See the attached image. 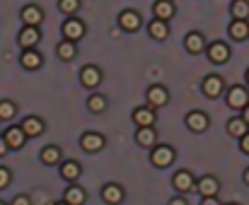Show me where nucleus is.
Listing matches in <instances>:
<instances>
[{
    "label": "nucleus",
    "instance_id": "13",
    "mask_svg": "<svg viewBox=\"0 0 249 205\" xmlns=\"http://www.w3.org/2000/svg\"><path fill=\"white\" fill-rule=\"evenodd\" d=\"M184 46H186L189 53H201V51L206 48V39H203V34H198V32H189L186 39H184Z\"/></svg>",
    "mask_w": 249,
    "mask_h": 205
},
{
    "label": "nucleus",
    "instance_id": "1",
    "mask_svg": "<svg viewBox=\"0 0 249 205\" xmlns=\"http://www.w3.org/2000/svg\"><path fill=\"white\" fill-rule=\"evenodd\" d=\"M150 162H153V167H160V169H165V167H169V164L174 162V150H172L169 145L153 147V152H150Z\"/></svg>",
    "mask_w": 249,
    "mask_h": 205
},
{
    "label": "nucleus",
    "instance_id": "34",
    "mask_svg": "<svg viewBox=\"0 0 249 205\" xmlns=\"http://www.w3.org/2000/svg\"><path fill=\"white\" fill-rule=\"evenodd\" d=\"M32 203H34V205H51V203H49L46 191H34V193H32Z\"/></svg>",
    "mask_w": 249,
    "mask_h": 205
},
{
    "label": "nucleus",
    "instance_id": "12",
    "mask_svg": "<svg viewBox=\"0 0 249 205\" xmlns=\"http://www.w3.org/2000/svg\"><path fill=\"white\" fill-rule=\"evenodd\" d=\"M83 34H85V24L80 19H68V22L63 24V36H66V39L78 41V39H83Z\"/></svg>",
    "mask_w": 249,
    "mask_h": 205
},
{
    "label": "nucleus",
    "instance_id": "17",
    "mask_svg": "<svg viewBox=\"0 0 249 205\" xmlns=\"http://www.w3.org/2000/svg\"><path fill=\"white\" fill-rule=\"evenodd\" d=\"M39 44V29L36 27H24L19 32V46L22 48H34Z\"/></svg>",
    "mask_w": 249,
    "mask_h": 205
},
{
    "label": "nucleus",
    "instance_id": "37",
    "mask_svg": "<svg viewBox=\"0 0 249 205\" xmlns=\"http://www.w3.org/2000/svg\"><path fill=\"white\" fill-rule=\"evenodd\" d=\"M7 147H10V145H7V140H5V135H0V157H2V155L7 152Z\"/></svg>",
    "mask_w": 249,
    "mask_h": 205
},
{
    "label": "nucleus",
    "instance_id": "40",
    "mask_svg": "<svg viewBox=\"0 0 249 205\" xmlns=\"http://www.w3.org/2000/svg\"><path fill=\"white\" fill-rule=\"evenodd\" d=\"M169 205H189V203H186L184 198H172V201H169Z\"/></svg>",
    "mask_w": 249,
    "mask_h": 205
},
{
    "label": "nucleus",
    "instance_id": "8",
    "mask_svg": "<svg viewBox=\"0 0 249 205\" xmlns=\"http://www.w3.org/2000/svg\"><path fill=\"white\" fill-rule=\"evenodd\" d=\"M19 17H22L24 27H36V24L44 22V15H41V10H39L36 5H27V7H22Z\"/></svg>",
    "mask_w": 249,
    "mask_h": 205
},
{
    "label": "nucleus",
    "instance_id": "35",
    "mask_svg": "<svg viewBox=\"0 0 249 205\" xmlns=\"http://www.w3.org/2000/svg\"><path fill=\"white\" fill-rule=\"evenodd\" d=\"M10 181H12V174H10V169L0 167V191H2V189H7V186H10Z\"/></svg>",
    "mask_w": 249,
    "mask_h": 205
},
{
    "label": "nucleus",
    "instance_id": "9",
    "mask_svg": "<svg viewBox=\"0 0 249 205\" xmlns=\"http://www.w3.org/2000/svg\"><path fill=\"white\" fill-rule=\"evenodd\" d=\"M228 58H230V48L223 41H215V44L208 46V61L211 63H228Z\"/></svg>",
    "mask_w": 249,
    "mask_h": 205
},
{
    "label": "nucleus",
    "instance_id": "20",
    "mask_svg": "<svg viewBox=\"0 0 249 205\" xmlns=\"http://www.w3.org/2000/svg\"><path fill=\"white\" fill-rule=\"evenodd\" d=\"M153 12H155V19H165L167 22L174 15V2L172 0H158L153 5Z\"/></svg>",
    "mask_w": 249,
    "mask_h": 205
},
{
    "label": "nucleus",
    "instance_id": "24",
    "mask_svg": "<svg viewBox=\"0 0 249 205\" xmlns=\"http://www.w3.org/2000/svg\"><path fill=\"white\" fill-rule=\"evenodd\" d=\"M230 36H232L235 41H242V39H247V36H249L247 19H235V22L230 24Z\"/></svg>",
    "mask_w": 249,
    "mask_h": 205
},
{
    "label": "nucleus",
    "instance_id": "36",
    "mask_svg": "<svg viewBox=\"0 0 249 205\" xmlns=\"http://www.w3.org/2000/svg\"><path fill=\"white\" fill-rule=\"evenodd\" d=\"M12 205H34V203H32L29 196H17V198L12 201Z\"/></svg>",
    "mask_w": 249,
    "mask_h": 205
},
{
    "label": "nucleus",
    "instance_id": "45",
    "mask_svg": "<svg viewBox=\"0 0 249 205\" xmlns=\"http://www.w3.org/2000/svg\"><path fill=\"white\" fill-rule=\"evenodd\" d=\"M247 85H249V70H247Z\"/></svg>",
    "mask_w": 249,
    "mask_h": 205
},
{
    "label": "nucleus",
    "instance_id": "33",
    "mask_svg": "<svg viewBox=\"0 0 249 205\" xmlns=\"http://www.w3.org/2000/svg\"><path fill=\"white\" fill-rule=\"evenodd\" d=\"M15 111H17V109H15L12 102H7V99L0 102V121H12V118H15Z\"/></svg>",
    "mask_w": 249,
    "mask_h": 205
},
{
    "label": "nucleus",
    "instance_id": "47",
    "mask_svg": "<svg viewBox=\"0 0 249 205\" xmlns=\"http://www.w3.org/2000/svg\"><path fill=\"white\" fill-rule=\"evenodd\" d=\"M0 205H5V203H0Z\"/></svg>",
    "mask_w": 249,
    "mask_h": 205
},
{
    "label": "nucleus",
    "instance_id": "42",
    "mask_svg": "<svg viewBox=\"0 0 249 205\" xmlns=\"http://www.w3.org/2000/svg\"><path fill=\"white\" fill-rule=\"evenodd\" d=\"M242 118L249 123V106H245V109H242Z\"/></svg>",
    "mask_w": 249,
    "mask_h": 205
},
{
    "label": "nucleus",
    "instance_id": "31",
    "mask_svg": "<svg viewBox=\"0 0 249 205\" xmlns=\"http://www.w3.org/2000/svg\"><path fill=\"white\" fill-rule=\"evenodd\" d=\"M230 12H232L235 19H247L249 17V2L247 0H235V2L230 5Z\"/></svg>",
    "mask_w": 249,
    "mask_h": 205
},
{
    "label": "nucleus",
    "instance_id": "6",
    "mask_svg": "<svg viewBox=\"0 0 249 205\" xmlns=\"http://www.w3.org/2000/svg\"><path fill=\"white\" fill-rule=\"evenodd\" d=\"M172 186H174L179 193H186V191L196 189L194 174H191V172H177V174H174V179H172Z\"/></svg>",
    "mask_w": 249,
    "mask_h": 205
},
{
    "label": "nucleus",
    "instance_id": "25",
    "mask_svg": "<svg viewBox=\"0 0 249 205\" xmlns=\"http://www.w3.org/2000/svg\"><path fill=\"white\" fill-rule=\"evenodd\" d=\"M56 53H58V58H61V61H73V58H75V41L63 39V41L58 44Z\"/></svg>",
    "mask_w": 249,
    "mask_h": 205
},
{
    "label": "nucleus",
    "instance_id": "11",
    "mask_svg": "<svg viewBox=\"0 0 249 205\" xmlns=\"http://www.w3.org/2000/svg\"><path fill=\"white\" fill-rule=\"evenodd\" d=\"M148 102H150V106H165L167 102H169V92H167L162 85H153L150 90H148Z\"/></svg>",
    "mask_w": 249,
    "mask_h": 205
},
{
    "label": "nucleus",
    "instance_id": "28",
    "mask_svg": "<svg viewBox=\"0 0 249 205\" xmlns=\"http://www.w3.org/2000/svg\"><path fill=\"white\" fill-rule=\"evenodd\" d=\"M247 121L245 118H232V121H228V133L230 135H235V138H245L247 135Z\"/></svg>",
    "mask_w": 249,
    "mask_h": 205
},
{
    "label": "nucleus",
    "instance_id": "41",
    "mask_svg": "<svg viewBox=\"0 0 249 205\" xmlns=\"http://www.w3.org/2000/svg\"><path fill=\"white\" fill-rule=\"evenodd\" d=\"M109 34H111V39H119V36H121V29H119V27H114Z\"/></svg>",
    "mask_w": 249,
    "mask_h": 205
},
{
    "label": "nucleus",
    "instance_id": "22",
    "mask_svg": "<svg viewBox=\"0 0 249 205\" xmlns=\"http://www.w3.org/2000/svg\"><path fill=\"white\" fill-rule=\"evenodd\" d=\"M63 201L71 205H83L87 201V193H85L83 186H71L66 193H63Z\"/></svg>",
    "mask_w": 249,
    "mask_h": 205
},
{
    "label": "nucleus",
    "instance_id": "44",
    "mask_svg": "<svg viewBox=\"0 0 249 205\" xmlns=\"http://www.w3.org/2000/svg\"><path fill=\"white\" fill-rule=\"evenodd\" d=\"M53 205H71V203H66V201H63V203H53Z\"/></svg>",
    "mask_w": 249,
    "mask_h": 205
},
{
    "label": "nucleus",
    "instance_id": "21",
    "mask_svg": "<svg viewBox=\"0 0 249 205\" xmlns=\"http://www.w3.org/2000/svg\"><path fill=\"white\" fill-rule=\"evenodd\" d=\"M136 142H138L141 147H153V145H155V130H153V126H143V128H138V133H136Z\"/></svg>",
    "mask_w": 249,
    "mask_h": 205
},
{
    "label": "nucleus",
    "instance_id": "2",
    "mask_svg": "<svg viewBox=\"0 0 249 205\" xmlns=\"http://www.w3.org/2000/svg\"><path fill=\"white\" fill-rule=\"evenodd\" d=\"M141 24H143V19H141V15L133 12V10H124V12L119 15V27H121L124 32H138Z\"/></svg>",
    "mask_w": 249,
    "mask_h": 205
},
{
    "label": "nucleus",
    "instance_id": "26",
    "mask_svg": "<svg viewBox=\"0 0 249 205\" xmlns=\"http://www.w3.org/2000/svg\"><path fill=\"white\" fill-rule=\"evenodd\" d=\"M22 130L27 133V138H32V135H39V133L44 130V123H41L36 116H27L24 123H22Z\"/></svg>",
    "mask_w": 249,
    "mask_h": 205
},
{
    "label": "nucleus",
    "instance_id": "5",
    "mask_svg": "<svg viewBox=\"0 0 249 205\" xmlns=\"http://www.w3.org/2000/svg\"><path fill=\"white\" fill-rule=\"evenodd\" d=\"M203 95L208 97V99H215V97H220L223 95V78H218V75H208L206 80H203Z\"/></svg>",
    "mask_w": 249,
    "mask_h": 205
},
{
    "label": "nucleus",
    "instance_id": "29",
    "mask_svg": "<svg viewBox=\"0 0 249 205\" xmlns=\"http://www.w3.org/2000/svg\"><path fill=\"white\" fill-rule=\"evenodd\" d=\"M80 174H83V172H80V164H78V162H63V167H61V176H63L66 181H75Z\"/></svg>",
    "mask_w": 249,
    "mask_h": 205
},
{
    "label": "nucleus",
    "instance_id": "19",
    "mask_svg": "<svg viewBox=\"0 0 249 205\" xmlns=\"http://www.w3.org/2000/svg\"><path fill=\"white\" fill-rule=\"evenodd\" d=\"M133 121H136L138 128H143V126H153V123H155V113H153V109L138 106V109L133 111Z\"/></svg>",
    "mask_w": 249,
    "mask_h": 205
},
{
    "label": "nucleus",
    "instance_id": "15",
    "mask_svg": "<svg viewBox=\"0 0 249 205\" xmlns=\"http://www.w3.org/2000/svg\"><path fill=\"white\" fill-rule=\"evenodd\" d=\"M218 189H220V184H218L213 176H203V179H198V181H196V191H198L203 198L215 196V193H218Z\"/></svg>",
    "mask_w": 249,
    "mask_h": 205
},
{
    "label": "nucleus",
    "instance_id": "3",
    "mask_svg": "<svg viewBox=\"0 0 249 205\" xmlns=\"http://www.w3.org/2000/svg\"><path fill=\"white\" fill-rule=\"evenodd\" d=\"M228 106L230 109H245L249 106V95L245 87H230L228 90Z\"/></svg>",
    "mask_w": 249,
    "mask_h": 205
},
{
    "label": "nucleus",
    "instance_id": "7",
    "mask_svg": "<svg viewBox=\"0 0 249 205\" xmlns=\"http://www.w3.org/2000/svg\"><path fill=\"white\" fill-rule=\"evenodd\" d=\"M80 145H83L85 152H99V150L107 145V140H104V135H99V133H85L83 138H80Z\"/></svg>",
    "mask_w": 249,
    "mask_h": 205
},
{
    "label": "nucleus",
    "instance_id": "14",
    "mask_svg": "<svg viewBox=\"0 0 249 205\" xmlns=\"http://www.w3.org/2000/svg\"><path fill=\"white\" fill-rule=\"evenodd\" d=\"M24 138H27V133L22 130V126H19V128L12 126V128L5 130V140H7V145H10L12 150H19V147L24 145Z\"/></svg>",
    "mask_w": 249,
    "mask_h": 205
},
{
    "label": "nucleus",
    "instance_id": "4",
    "mask_svg": "<svg viewBox=\"0 0 249 205\" xmlns=\"http://www.w3.org/2000/svg\"><path fill=\"white\" fill-rule=\"evenodd\" d=\"M186 128L194 130V133L208 130V116H206L203 111H191V113H186Z\"/></svg>",
    "mask_w": 249,
    "mask_h": 205
},
{
    "label": "nucleus",
    "instance_id": "16",
    "mask_svg": "<svg viewBox=\"0 0 249 205\" xmlns=\"http://www.w3.org/2000/svg\"><path fill=\"white\" fill-rule=\"evenodd\" d=\"M80 82H83L85 87H97L99 82H102V73H99V68H94V65H87L80 70Z\"/></svg>",
    "mask_w": 249,
    "mask_h": 205
},
{
    "label": "nucleus",
    "instance_id": "18",
    "mask_svg": "<svg viewBox=\"0 0 249 205\" xmlns=\"http://www.w3.org/2000/svg\"><path fill=\"white\" fill-rule=\"evenodd\" d=\"M19 63H22V68H27V70H36V68H41L44 58H41L34 48H24V53H22Z\"/></svg>",
    "mask_w": 249,
    "mask_h": 205
},
{
    "label": "nucleus",
    "instance_id": "23",
    "mask_svg": "<svg viewBox=\"0 0 249 205\" xmlns=\"http://www.w3.org/2000/svg\"><path fill=\"white\" fill-rule=\"evenodd\" d=\"M148 32H150V36L158 39V41H165L167 36H169V27H167L165 19H153L150 27H148Z\"/></svg>",
    "mask_w": 249,
    "mask_h": 205
},
{
    "label": "nucleus",
    "instance_id": "46",
    "mask_svg": "<svg viewBox=\"0 0 249 205\" xmlns=\"http://www.w3.org/2000/svg\"><path fill=\"white\" fill-rule=\"evenodd\" d=\"M228 205H237V203H228Z\"/></svg>",
    "mask_w": 249,
    "mask_h": 205
},
{
    "label": "nucleus",
    "instance_id": "10",
    "mask_svg": "<svg viewBox=\"0 0 249 205\" xmlns=\"http://www.w3.org/2000/svg\"><path fill=\"white\" fill-rule=\"evenodd\" d=\"M102 201L109 205H119L124 201V189H121L119 184H107V186L102 189Z\"/></svg>",
    "mask_w": 249,
    "mask_h": 205
},
{
    "label": "nucleus",
    "instance_id": "38",
    "mask_svg": "<svg viewBox=\"0 0 249 205\" xmlns=\"http://www.w3.org/2000/svg\"><path fill=\"white\" fill-rule=\"evenodd\" d=\"M240 145H242V150H245V152L249 155V133L245 135V138H240Z\"/></svg>",
    "mask_w": 249,
    "mask_h": 205
},
{
    "label": "nucleus",
    "instance_id": "27",
    "mask_svg": "<svg viewBox=\"0 0 249 205\" xmlns=\"http://www.w3.org/2000/svg\"><path fill=\"white\" fill-rule=\"evenodd\" d=\"M39 159H41L44 164H58V162H61V150H58L56 145H49V147L41 150Z\"/></svg>",
    "mask_w": 249,
    "mask_h": 205
},
{
    "label": "nucleus",
    "instance_id": "30",
    "mask_svg": "<svg viewBox=\"0 0 249 205\" xmlns=\"http://www.w3.org/2000/svg\"><path fill=\"white\" fill-rule=\"evenodd\" d=\"M107 106H109V102H107L104 95H92V97L87 99V109H89L92 113H102V111H107Z\"/></svg>",
    "mask_w": 249,
    "mask_h": 205
},
{
    "label": "nucleus",
    "instance_id": "32",
    "mask_svg": "<svg viewBox=\"0 0 249 205\" xmlns=\"http://www.w3.org/2000/svg\"><path fill=\"white\" fill-rule=\"evenodd\" d=\"M58 10L63 15H75L80 10V0H58Z\"/></svg>",
    "mask_w": 249,
    "mask_h": 205
},
{
    "label": "nucleus",
    "instance_id": "43",
    "mask_svg": "<svg viewBox=\"0 0 249 205\" xmlns=\"http://www.w3.org/2000/svg\"><path fill=\"white\" fill-rule=\"evenodd\" d=\"M245 184H247V186H249V169H247V172H245Z\"/></svg>",
    "mask_w": 249,
    "mask_h": 205
},
{
    "label": "nucleus",
    "instance_id": "39",
    "mask_svg": "<svg viewBox=\"0 0 249 205\" xmlns=\"http://www.w3.org/2000/svg\"><path fill=\"white\" fill-rule=\"evenodd\" d=\"M201 205H220V203H218V198H215V196H208V198H203V203Z\"/></svg>",
    "mask_w": 249,
    "mask_h": 205
}]
</instances>
